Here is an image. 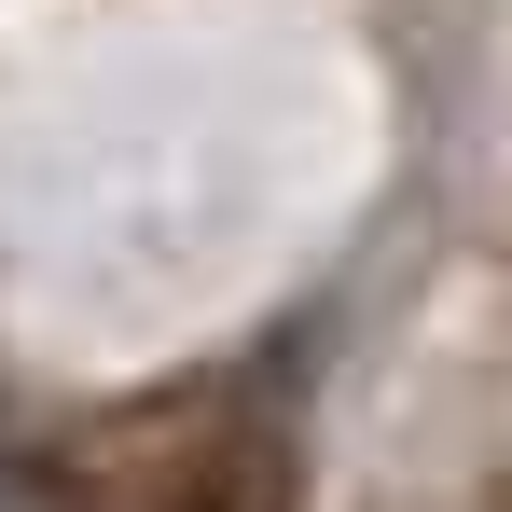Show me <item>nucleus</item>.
<instances>
[{
  "mask_svg": "<svg viewBox=\"0 0 512 512\" xmlns=\"http://www.w3.org/2000/svg\"><path fill=\"white\" fill-rule=\"evenodd\" d=\"M0 512H42V499H28V471H0Z\"/></svg>",
  "mask_w": 512,
  "mask_h": 512,
  "instance_id": "obj_1",
  "label": "nucleus"
}]
</instances>
